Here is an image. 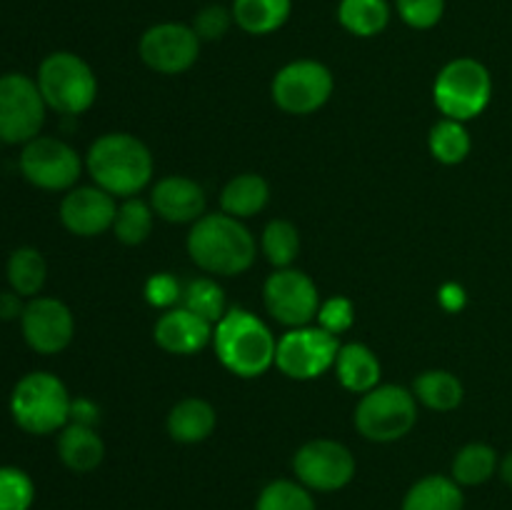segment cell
Returning <instances> with one entry per match:
<instances>
[{
    "label": "cell",
    "mask_w": 512,
    "mask_h": 510,
    "mask_svg": "<svg viewBox=\"0 0 512 510\" xmlns=\"http://www.w3.org/2000/svg\"><path fill=\"white\" fill-rule=\"evenodd\" d=\"M355 455L338 440L318 438L298 448L293 473L313 493H335L355 478Z\"/></svg>",
    "instance_id": "obj_12"
},
{
    "label": "cell",
    "mask_w": 512,
    "mask_h": 510,
    "mask_svg": "<svg viewBox=\"0 0 512 510\" xmlns=\"http://www.w3.org/2000/svg\"><path fill=\"white\" fill-rule=\"evenodd\" d=\"M413 395L425 408L448 413V410H455L463 403L465 390L458 375H453L450 370H425L415 378Z\"/></svg>",
    "instance_id": "obj_26"
},
{
    "label": "cell",
    "mask_w": 512,
    "mask_h": 510,
    "mask_svg": "<svg viewBox=\"0 0 512 510\" xmlns=\"http://www.w3.org/2000/svg\"><path fill=\"white\" fill-rule=\"evenodd\" d=\"M268 313L288 328H303L318 318L320 293L310 275L295 268H278L263 288Z\"/></svg>",
    "instance_id": "obj_13"
},
{
    "label": "cell",
    "mask_w": 512,
    "mask_h": 510,
    "mask_svg": "<svg viewBox=\"0 0 512 510\" xmlns=\"http://www.w3.org/2000/svg\"><path fill=\"white\" fill-rule=\"evenodd\" d=\"M35 503V483L23 468L0 465V510H30Z\"/></svg>",
    "instance_id": "obj_34"
},
{
    "label": "cell",
    "mask_w": 512,
    "mask_h": 510,
    "mask_svg": "<svg viewBox=\"0 0 512 510\" xmlns=\"http://www.w3.org/2000/svg\"><path fill=\"white\" fill-rule=\"evenodd\" d=\"M335 88L333 73L318 60H295L275 73L270 93L275 105L290 115H310L323 108Z\"/></svg>",
    "instance_id": "obj_11"
},
{
    "label": "cell",
    "mask_w": 512,
    "mask_h": 510,
    "mask_svg": "<svg viewBox=\"0 0 512 510\" xmlns=\"http://www.w3.org/2000/svg\"><path fill=\"white\" fill-rule=\"evenodd\" d=\"M233 10L225 8V5H218V3H210L205 5V8H200L198 13H195L193 18V30L195 35L200 38V43L203 40H220L228 35L230 25H233Z\"/></svg>",
    "instance_id": "obj_36"
},
{
    "label": "cell",
    "mask_w": 512,
    "mask_h": 510,
    "mask_svg": "<svg viewBox=\"0 0 512 510\" xmlns=\"http://www.w3.org/2000/svg\"><path fill=\"white\" fill-rule=\"evenodd\" d=\"M140 58L150 70L163 75H180L195 65L200 55V38L193 25L158 23L140 38Z\"/></svg>",
    "instance_id": "obj_14"
},
{
    "label": "cell",
    "mask_w": 512,
    "mask_h": 510,
    "mask_svg": "<svg viewBox=\"0 0 512 510\" xmlns=\"http://www.w3.org/2000/svg\"><path fill=\"white\" fill-rule=\"evenodd\" d=\"M60 223L68 233L80 238H95L113 228L118 205L110 193H105L98 185H80L70 188L65 198L60 200Z\"/></svg>",
    "instance_id": "obj_16"
},
{
    "label": "cell",
    "mask_w": 512,
    "mask_h": 510,
    "mask_svg": "<svg viewBox=\"0 0 512 510\" xmlns=\"http://www.w3.org/2000/svg\"><path fill=\"white\" fill-rule=\"evenodd\" d=\"M188 253L205 273L230 278L253 268L258 245L243 220L228 213H210L190 228Z\"/></svg>",
    "instance_id": "obj_1"
},
{
    "label": "cell",
    "mask_w": 512,
    "mask_h": 510,
    "mask_svg": "<svg viewBox=\"0 0 512 510\" xmlns=\"http://www.w3.org/2000/svg\"><path fill=\"white\" fill-rule=\"evenodd\" d=\"M433 98L445 118L465 123L483 113L493 98L490 70L475 58L450 60L435 78Z\"/></svg>",
    "instance_id": "obj_6"
},
{
    "label": "cell",
    "mask_w": 512,
    "mask_h": 510,
    "mask_svg": "<svg viewBox=\"0 0 512 510\" xmlns=\"http://www.w3.org/2000/svg\"><path fill=\"white\" fill-rule=\"evenodd\" d=\"M218 415L215 408L203 398H185L168 413V433L175 443H203L213 435Z\"/></svg>",
    "instance_id": "obj_21"
},
{
    "label": "cell",
    "mask_w": 512,
    "mask_h": 510,
    "mask_svg": "<svg viewBox=\"0 0 512 510\" xmlns=\"http://www.w3.org/2000/svg\"><path fill=\"white\" fill-rule=\"evenodd\" d=\"M150 205L168 223H195L205 215V190L185 175H168L155 183Z\"/></svg>",
    "instance_id": "obj_18"
},
{
    "label": "cell",
    "mask_w": 512,
    "mask_h": 510,
    "mask_svg": "<svg viewBox=\"0 0 512 510\" xmlns=\"http://www.w3.org/2000/svg\"><path fill=\"white\" fill-rule=\"evenodd\" d=\"M180 305L188 308L190 313L200 315L203 320H208L210 325H218L220 320H223V315L228 313V308H225L223 288L210 278L190 280L188 288L183 290V300H180Z\"/></svg>",
    "instance_id": "obj_33"
},
{
    "label": "cell",
    "mask_w": 512,
    "mask_h": 510,
    "mask_svg": "<svg viewBox=\"0 0 512 510\" xmlns=\"http://www.w3.org/2000/svg\"><path fill=\"white\" fill-rule=\"evenodd\" d=\"M335 373H338V380L343 383L345 390L365 395L373 388H378L383 368H380L378 355L368 345L348 343L340 345L338 360H335Z\"/></svg>",
    "instance_id": "obj_20"
},
{
    "label": "cell",
    "mask_w": 512,
    "mask_h": 510,
    "mask_svg": "<svg viewBox=\"0 0 512 510\" xmlns=\"http://www.w3.org/2000/svg\"><path fill=\"white\" fill-rule=\"evenodd\" d=\"M400 20L415 30H430L443 20L445 0H395Z\"/></svg>",
    "instance_id": "obj_35"
},
{
    "label": "cell",
    "mask_w": 512,
    "mask_h": 510,
    "mask_svg": "<svg viewBox=\"0 0 512 510\" xmlns=\"http://www.w3.org/2000/svg\"><path fill=\"white\" fill-rule=\"evenodd\" d=\"M20 173L40 190H70L83 173L78 150L60 138L38 135L20 150Z\"/></svg>",
    "instance_id": "obj_10"
},
{
    "label": "cell",
    "mask_w": 512,
    "mask_h": 510,
    "mask_svg": "<svg viewBox=\"0 0 512 510\" xmlns=\"http://www.w3.org/2000/svg\"><path fill=\"white\" fill-rule=\"evenodd\" d=\"M500 460L495 448H490L488 443H468L465 448L458 450V455L453 458V470H450V478L460 485V488H475V485H483L498 473Z\"/></svg>",
    "instance_id": "obj_27"
},
{
    "label": "cell",
    "mask_w": 512,
    "mask_h": 510,
    "mask_svg": "<svg viewBox=\"0 0 512 510\" xmlns=\"http://www.w3.org/2000/svg\"><path fill=\"white\" fill-rule=\"evenodd\" d=\"M418 423V398L400 385H378L360 398L355 428L365 440L393 443L405 438Z\"/></svg>",
    "instance_id": "obj_7"
},
{
    "label": "cell",
    "mask_w": 512,
    "mask_h": 510,
    "mask_svg": "<svg viewBox=\"0 0 512 510\" xmlns=\"http://www.w3.org/2000/svg\"><path fill=\"white\" fill-rule=\"evenodd\" d=\"M153 218H155L153 205L135 198V195L133 198H125V203L118 208V215H115V223H113L115 238L125 245L145 243L148 235L153 233Z\"/></svg>",
    "instance_id": "obj_30"
},
{
    "label": "cell",
    "mask_w": 512,
    "mask_h": 510,
    "mask_svg": "<svg viewBox=\"0 0 512 510\" xmlns=\"http://www.w3.org/2000/svg\"><path fill=\"white\" fill-rule=\"evenodd\" d=\"M0 145H3V140H0Z\"/></svg>",
    "instance_id": "obj_43"
},
{
    "label": "cell",
    "mask_w": 512,
    "mask_h": 510,
    "mask_svg": "<svg viewBox=\"0 0 512 510\" xmlns=\"http://www.w3.org/2000/svg\"><path fill=\"white\" fill-rule=\"evenodd\" d=\"M315 320H318V325L323 330H328V333H333V335H340V333H345V330L353 328L355 308L348 298L338 295V298H330V300H323V303H320L318 318Z\"/></svg>",
    "instance_id": "obj_37"
},
{
    "label": "cell",
    "mask_w": 512,
    "mask_h": 510,
    "mask_svg": "<svg viewBox=\"0 0 512 510\" xmlns=\"http://www.w3.org/2000/svg\"><path fill=\"white\" fill-rule=\"evenodd\" d=\"M35 83L45 105L60 115H83L98 98V78L93 68L80 55L68 50L45 55Z\"/></svg>",
    "instance_id": "obj_5"
},
{
    "label": "cell",
    "mask_w": 512,
    "mask_h": 510,
    "mask_svg": "<svg viewBox=\"0 0 512 510\" xmlns=\"http://www.w3.org/2000/svg\"><path fill=\"white\" fill-rule=\"evenodd\" d=\"M215 355L238 378H258L275 365L278 340L255 313L233 308L213 330Z\"/></svg>",
    "instance_id": "obj_3"
},
{
    "label": "cell",
    "mask_w": 512,
    "mask_h": 510,
    "mask_svg": "<svg viewBox=\"0 0 512 510\" xmlns=\"http://www.w3.org/2000/svg\"><path fill=\"white\" fill-rule=\"evenodd\" d=\"M268 200H270V185L268 180L258 173L235 175L233 180H228L223 193H220L223 213L233 215V218L238 220L258 215L260 210L268 205Z\"/></svg>",
    "instance_id": "obj_23"
},
{
    "label": "cell",
    "mask_w": 512,
    "mask_h": 510,
    "mask_svg": "<svg viewBox=\"0 0 512 510\" xmlns=\"http://www.w3.org/2000/svg\"><path fill=\"white\" fill-rule=\"evenodd\" d=\"M438 300H440V305L448 310V313H458V310L465 308V300H468V295H465L463 285L445 283L443 288H440Z\"/></svg>",
    "instance_id": "obj_40"
},
{
    "label": "cell",
    "mask_w": 512,
    "mask_h": 510,
    "mask_svg": "<svg viewBox=\"0 0 512 510\" xmlns=\"http://www.w3.org/2000/svg\"><path fill=\"white\" fill-rule=\"evenodd\" d=\"M255 510H318L315 508L313 490L305 488L298 480H273L260 490L255 500Z\"/></svg>",
    "instance_id": "obj_32"
},
{
    "label": "cell",
    "mask_w": 512,
    "mask_h": 510,
    "mask_svg": "<svg viewBox=\"0 0 512 510\" xmlns=\"http://www.w3.org/2000/svg\"><path fill=\"white\" fill-rule=\"evenodd\" d=\"M430 153L438 163L443 165H458L463 163L470 155V148H473V140H470L468 128L460 120L443 118L440 123L433 125L430 130Z\"/></svg>",
    "instance_id": "obj_29"
},
{
    "label": "cell",
    "mask_w": 512,
    "mask_h": 510,
    "mask_svg": "<svg viewBox=\"0 0 512 510\" xmlns=\"http://www.w3.org/2000/svg\"><path fill=\"white\" fill-rule=\"evenodd\" d=\"M85 165L98 188L113 198H133L153 178L148 145L130 133H105L90 145Z\"/></svg>",
    "instance_id": "obj_2"
},
{
    "label": "cell",
    "mask_w": 512,
    "mask_h": 510,
    "mask_svg": "<svg viewBox=\"0 0 512 510\" xmlns=\"http://www.w3.org/2000/svg\"><path fill=\"white\" fill-rule=\"evenodd\" d=\"M338 353V335L328 333L320 325H303V328H290L278 340L275 365L280 373L293 380H313L335 368Z\"/></svg>",
    "instance_id": "obj_9"
},
{
    "label": "cell",
    "mask_w": 512,
    "mask_h": 510,
    "mask_svg": "<svg viewBox=\"0 0 512 510\" xmlns=\"http://www.w3.org/2000/svg\"><path fill=\"white\" fill-rule=\"evenodd\" d=\"M23 340L40 355L63 353L75 333V320L68 305L58 298H30L20 315Z\"/></svg>",
    "instance_id": "obj_15"
},
{
    "label": "cell",
    "mask_w": 512,
    "mask_h": 510,
    "mask_svg": "<svg viewBox=\"0 0 512 510\" xmlns=\"http://www.w3.org/2000/svg\"><path fill=\"white\" fill-rule=\"evenodd\" d=\"M463 488L450 475H425L410 485L403 510H463Z\"/></svg>",
    "instance_id": "obj_22"
},
{
    "label": "cell",
    "mask_w": 512,
    "mask_h": 510,
    "mask_svg": "<svg viewBox=\"0 0 512 510\" xmlns=\"http://www.w3.org/2000/svg\"><path fill=\"white\" fill-rule=\"evenodd\" d=\"M70 393L58 375L35 370L23 375L10 393V415L30 435L60 433L70 418Z\"/></svg>",
    "instance_id": "obj_4"
},
{
    "label": "cell",
    "mask_w": 512,
    "mask_h": 510,
    "mask_svg": "<svg viewBox=\"0 0 512 510\" xmlns=\"http://www.w3.org/2000/svg\"><path fill=\"white\" fill-rule=\"evenodd\" d=\"M25 303L15 290H0V320H20Z\"/></svg>",
    "instance_id": "obj_41"
},
{
    "label": "cell",
    "mask_w": 512,
    "mask_h": 510,
    "mask_svg": "<svg viewBox=\"0 0 512 510\" xmlns=\"http://www.w3.org/2000/svg\"><path fill=\"white\" fill-rule=\"evenodd\" d=\"M498 473H500V478H503V483L508 485V488H512V450L508 455H505L503 460H500Z\"/></svg>",
    "instance_id": "obj_42"
},
{
    "label": "cell",
    "mask_w": 512,
    "mask_h": 510,
    "mask_svg": "<svg viewBox=\"0 0 512 510\" xmlns=\"http://www.w3.org/2000/svg\"><path fill=\"white\" fill-rule=\"evenodd\" d=\"M58 458L73 473H93L105 458V445L98 430L68 423L58 435Z\"/></svg>",
    "instance_id": "obj_19"
},
{
    "label": "cell",
    "mask_w": 512,
    "mask_h": 510,
    "mask_svg": "<svg viewBox=\"0 0 512 510\" xmlns=\"http://www.w3.org/2000/svg\"><path fill=\"white\" fill-rule=\"evenodd\" d=\"M338 20L358 38L380 35L390 23L388 0H340Z\"/></svg>",
    "instance_id": "obj_28"
},
{
    "label": "cell",
    "mask_w": 512,
    "mask_h": 510,
    "mask_svg": "<svg viewBox=\"0 0 512 510\" xmlns=\"http://www.w3.org/2000/svg\"><path fill=\"white\" fill-rule=\"evenodd\" d=\"M45 105L38 83L25 73L0 75V140L25 145L38 138L45 125Z\"/></svg>",
    "instance_id": "obj_8"
},
{
    "label": "cell",
    "mask_w": 512,
    "mask_h": 510,
    "mask_svg": "<svg viewBox=\"0 0 512 510\" xmlns=\"http://www.w3.org/2000/svg\"><path fill=\"white\" fill-rule=\"evenodd\" d=\"M100 420L98 405L90 398H73L70 400V418L68 423L75 425H88V428H95Z\"/></svg>",
    "instance_id": "obj_39"
},
{
    "label": "cell",
    "mask_w": 512,
    "mask_h": 510,
    "mask_svg": "<svg viewBox=\"0 0 512 510\" xmlns=\"http://www.w3.org/2000/svg\"><path fill=\"white\" fill-rule=\"evenodd\" d=\"M213 330L215 325H210L208 320L190 313L183 305H175L160 315L153 328V338L165 353L193 355L213 340Z\"/></svg>",
    "instance_id": "obj_17"
},
{
    "label": "cell",
    "mask_w": 512,
    "mask_h": 510,
    "mask_svg": "<svg viewBox=\"0 0 512 510\" xmlns=\"http://www.w3.org/2000/svg\"><path fill=\"white\" fill-rule=\"evenodd\" d=\"M145 298L155 308L170 310L183 300V288H180L178 278L173 273H155L145 283Z\"/></svg>",
    "instance_id": "obj_38"
},
{
    "label": "cell",
    "mask_w": 512,
    "mask_h": 510,
    "mask_svg": "<svg viewBox=\"0 0 512 510\" xmlns=\"http://www.w3.org/2000/svg\"><path fill=\"white\" fill-rule=\"evenodd\" d=\"M260 248L275 268H290L300 253V233L288 220H270L260 238Z\"/></svg>",
    "instance_id": "obj_31"
},
{
    "label": "cell",
    "mask_w": 512,
    "mask_h": 510,
    "mask_svg": "<svg viewBox=\"0 0 512 510\" xmlns=\"http://www.w3.org/2000/svg\"><path fill=\"white\" fill-rule=\"evenodd\" d=\"M5 275H8L10 290H15L20 298H38L48 280V263L38 248L23 245L10 253Z\"/></svg>",
    "instance_id": "obj_25"
},
{
    "label": "cell",
    "mask_w": 512,
    "mask_h": 510,
    "mask_svg": "<svg viewBox=\"0 0 512 510\" xmlns=\"http://www.w3.org/2000/svg\"><path fill=\"white\" fill-rule=\"evenodd\" d=\"M233 20L248 35H268L283 28L293 13V0H233Z\"/></svg>",
    "instance_id": "obj_24"
}]
</instances>
